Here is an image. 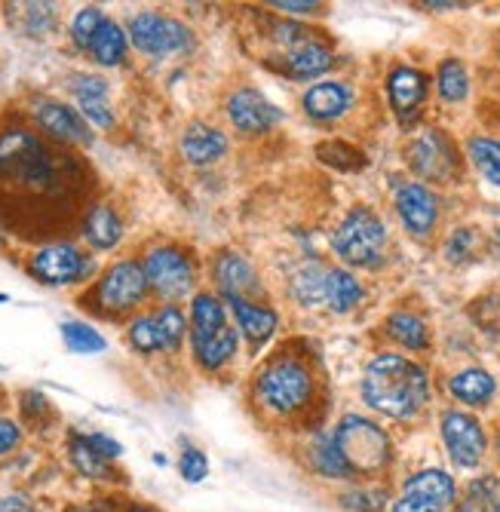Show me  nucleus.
Instances as JSON below:
<instances>
[{"label":"nucleus","mask_w":500,"mask_h":512,"mask_svg":"<svg viewBox=\"0 0 500 512\" xmlns=\"http://www.w3.org/2000/svg\"><path fill=\"white\" fill-rule=\"evenodd\" d=\"M142 267L148 276V286L169 301L188 295L194 286V264L181 249H169V246L154 249V252H148Z\"/></svg>","instance_id":"nucleus-9"},{"label":"nucleus","mask_w":500,"mask_h":512,"mask_svg":"<svg viewBox=\"0 0 500 512\" xmlns=\"http://www.w3.org/2000/svg\"><path fill=\"white\" fill-rule=\"evenodd\" d=\"M227 117H231V123L246 135L267 132L283 120L280 108L270 105V99L261 96L258 89H237L234 96L227 99Z\"/></svg>","instance_id":"nucleus-13"},{"label":"nucleus","mask_w":500,"mask_h":512,"mask_svg":"<svg viewBox=\"0 0 500 512\" xmlns=\"http://www.w3.org/2000/svg\"><path fill=\"white\" fill-rule=\"evenodd\" d=\"M157 319V329H160V338H163V350H178L181 341H185V329H188V322L185 316H181L178 307H163L154 313Z\"/></svg>","instance_id":"nucleus-35"},{"label":"nucleus","mask_w":500,"mask_h":512,"mask_svg":"<svg viewBox=\"0 0 500 512\" xmlns=\"http://www.w3.org/2000/svg\"><path fill=\"white\" fill-rule=\"evenodd\" d=\"M362 399L384 417L408 421L427 405L430 378L418 362L399 353H381L362 375Z\"/></svg>","instance_id":"nucleus-1"},{"label":"nucleus","mask_w":500,"mask_h":512,"mask_svg":"<svg viewBox=\"0 0 500 512\" xmlns=\"http://www.w3.org/2000/svg\"><path fill=\"white\" fill-rule=\"evenodd\" d=\"M491 512H500V500H497V503H494V509H491Z\"/></svg>","instance_id":"nucleus-50"},{"label":"nucleus","mask_w":500,"mask_h":512,"mask_svg":"<svg viewBox=\"0 0 500 512\" xmlns=\"http://www.w3.org/2000/svg\"><path fill=\"white\" fill-rule=\"evenodd\" d=\"M191 341L203 368L215 371L237 353V332L227 322L224 307L215 295H197L191 304Z\"/></svg>","instance_id":"nucleus-5"},{"label":"nucleus","mask_w":500,"mask_h":512,"mask_svg":"<svg viewBox=\"0 0 500 512\" xmlns=\"http://www.w3.org/2000/svg\"><path fill=\"white\" fill-rule=\"evenodd\" d=\"M86 442L93 445L105 460H114V457H120V442L117 439H111V436H102V433H93V436H86Z\"/></svg>","instance_id":"nucleus-43"},{"label":"nucleus","mask_w":500,"mask_h":512,"mask_svg":"<svg viewBox=\"0 0 500 512\" xmlns=\"http://www.w3.org/2000/svg\"><path fill=\"white\" fill-rule=\"evenodd\" d=\"M181 154H185L197 166L215 163V160H221L227 154V138L215 126L194 123V126H188L185 135H181Z\"/></svg>","instance_id":"nucleus-21"},{"label":"nucleus","mask_w":500,"mask_h":512,"mask_svg":"<svg viewBox=\"0 0 500 512\" xmlns=\"http://www.w3.org/2000/svg\"><path fill=\"white\" fill-rule=\"evenodd\" d=\"M390 512H448V509L439 506V503H433V500H427V497H421V494L402 491V494L393 500Z\"/></svg>","instance_id":"nucleus-40"},{"label":"nucleus","mask_w":500,"mask_h":512,"mask_svg":"<svg viewBox=\"0 0 500 512\" xmlns=\"http://www.w3.org/2000/svg\"><path fill=\"white\" fill-rule=\"evenodd\" d=\"M494 448H497V460H500V433H497V445Z\"/></svg>","instance_id":"nucleus-48"},{"label":"nucleus","mask_w":500,"mask_h":512,"mask_svg":"<svg viewBox=\"0 0 500 512\" xmlns=\"http://www.w3.org/2000/svg\"><path fill=\"white\" fill-rule=\"evenodd\" d=\"M102 22H105V16H102L96 7L80 10V13L74 16V22H71V37H74V43L80 46V50H89V43H93V37H96V31L102 28Z\"/></svg>","instance_id":"nucleus-38"},{"label":"nucleus","mask_w":500,"mask_h":512,"mask_svg":"<svg viewBox=\"0 0 500 512\" xmlns=\"http://www.w3.org/2000/svg\"><path fill=\"white\" fill-rule=\"evenodd\" d=\"M467 154H470L473 166L482 172V178H488L491 184L500 188V142L497 138H485V135L470 138Z\"/></svg>","instance_id":"nucleus-30"},{"label":"nucleus","mask_w":500,"mask_h":512,"mask_svg":"<svg viewBox=\"0 0 500 512\" xmlns=\"http://www.w3.org/2000/svg\"><path fill=\"white\" fill-rule=\"evenodd\" d=\"M62 338H65V347L74 353H102L108 347V341L93 329V325H83V322H65Z\"/></svg>","instance_id":"nucleus-34"},{"label":"nucleus","mask_w":500,"mask_h":512,"mask_svg":"<svg viewBox=\"0 0 500 512\" xmlns=\"http://www.w3.org/2000/svg\"><path fill=\"white\" fill-rule=\"evenodd\" d=\"M19 439H22V433H19L16 421H7V417H0V457L10 454L19 445Z\"/></svg>","instance_id":"nucleus-42"},{"label":"nucleus","mask_w":500,"mask_h":512,"mask_svg":"<svg viewBox=\"0 0 500 512\" xmlns=\"http://www.w3.org/2000/svg\"><path fill=\"white\" fill-rule=\"evenodd\" d=\"M71 92L80 105V111L93 120L96 126H111L114 114L108 108V83L96 74H80L71 80Z\"/></svg>","instance_id":"nucleus-20"},{"label":"nucleus","mask_w":500,"mask_h":512,"mask_svg":"<svg viewBox=\"0 0 500 512\" xmlns=\"http://www.w3.org/2000/svg\"><path fill=\"white\" fill-rule=\"evenodd\" d=\"M34 117L40 123V129H47L59 142H74V145H93V132L86 129V123L80 120L77 111H71L68 105L43 99L34 108Z\"/></svg>","instance_id":"nucleus-15"},{"label":"nucleus","mask_w":500,"mask_h":512,"mask_svg":"<svg viewBox=\"0 0 500 512\" xmlns=\"http://www.w3.org/2000/svg\"><path fill=\"white\" fill-rule=\"evenodd\" d=\"M231 301V310L237 316V325H240V332L246 335V341L252 347H261L270 341V335L277 332V313L264 307V304H252L249 298H227Z\"/></svg>","instance_id":"nucleus-19"},{"label":"nucleus","mask_w":500,"mask_h":512,"mask_svg":"<svg viewBox=\"0 0 500 512\" xmlns=\"http://www.w3.org/2000/svg\"><path fill=\"white\" fill-rule=\"evenodd\" d=\"M310 467H313V473H320L326 479H353V470L347 467V460H344L341 448L335 445L332 433L310 442Z\"/></svg>","instance_id":"nucleus-26"},{"label":"nucleus","mask_w":500,"mask_h":512,"mask_svg":"<svg viewBox=\"0 0 500 512\" xmlns=\"http://www.w3.org/2000/svg\"><path fill=\"white\" fill-rule=\"evenodd\" d=\"M494 491H497V482H494V479H479V482H473V485H470V506H473V503H482V506H491V509H494V503L500 500Z\"/></svg>","instance_id":"nucleus-41"},{"label":"nucleus","mask_w":500,"mask_h":512,"mask_svg":"<svg viewBox=\"0 0 500 512\" xmlns=\"http://www.w3.org/2000/svg\"><path fill=\"white\" fill-rule=\"evenodd\" d=\"M387 92H390V105L396 108L399 117H412L424 99H427V77L415 68H393L387 77Z\"/></svg>","instance_id":"nucleus-17"},{"label":"nucleus","mask_w":500,"mask_h":512,"mask_svg":"<svg viewBox=\"0 0 500 512\" xmlns=\"http://www.w3.org/2000/svg\"><path fill=\"white\" fill-rule=\"evenodd\" d=\"M301 105H304L307 117L320 120V123L338 120V117L347 114L350 105H353V89H350L347 83H341V80L316 83V86H310V89L304 92V102H301Z\"/></svg>","instance_id":"nucleus-16"},{"label":"nucleus","mask_w":500,"mask_h":512,"mask_svg":"<svg viewBox=\"0 0 500 512\" xmlns=\"http://www.w3.org/2000/svg\"><path fill=\"white\" fill-rule=\"evenodd\" d=\"M148 276L145 267L135 261H117L114 267H108V273L102 276V283L96 289L99 304L111 313H123L132 310L148 292Z\"/></svg>","instance_id":"nucleus-10"},{"label":"nucleus","mask_w":500,"mask_h":512,"mask_svg":"<svg viewBox=\"0 0 500 512\" xmlns=\"http://www.w3.org/2000/svg\"><path fill=\"white\" fill-rule=\"evenodd\" d=\"M89 270H93V261H89L83 252H77L74 246H47L34 252L31 258V273L34 279H40L43 286H68L83 279Z\"/></svg>","instance_id":"nucleus-11"},{"label":"nucleus","mask_w":500,"mask_h":512,"mask_svg":"<svg viewBox=\"0 0 500 512\" xmlns=\"http://www.w3.org/2000/svg\"><path fill=\"white\" fill-rule=\"evenodd\" d=\"M89 53H93V59L99 65H108V68L111 65H120L123 56H126V34L120 31V25L111 22V19H105L102 28L96 31L93 43H89Z\"/></svg>","instance_id":"nucleus-29"},{"label":"nucleus","mask_w":500,"mask_h":512,"mask_svg":"<svg viewBox=\"0 0 500 512\" xmlns=\"http://www.w3.org/2000/svg\"><path fill=\"white\" fill-rule=\"evenodd\" d=\"M255 399L270 414H298L313 399V375L310 368L292 356H280L264 365L255 378Z\"/></svg>","instance_id":"nucleus-3"},{"label":"nucleus","mask_w":500,"mask_h":512,"mask_svg":"<svg viewBox=\"0 0 500 512\" xmlns=\"http://www.w3.org/2000/svg\"><path fill=\"white\" fill-rule=\"evenodd\" d=\"M332 439L341 448L353 476H378L390 467V460H393L390 436L384 433V427L369 421V417L347 414L344 421L335 427Z\"/></svg>","instance_id":"nucleus-4"},{"label":"nucleus","mask_w":500,"mask_h":512,"mask_svg":"<svg viewBox=\"0 0 500 512\" xmlns=\"http://www.w3.org/2000/svg\"><path fill=\"white\" fill-rule=\"evenodd\" d=\"M215 283L224 292V298H246L258 292V276L252 264L237 252H221L215 261Z\"/></svg>","instance_id":"nucleus-18"},{"label":"nucleus","mask_w":500,"mask_h":512,"mask_svg":"<svg viewBox=\"0 0 500 512\" xmlns=\"http://www.w3.org/2000/svg\"><path fill=\"white\" fill-rule=\"evenodd\" d=\"M436 86L445 102H464L470 92V74L458 59H445L436 71Z\"/></svg>","instance_id":"nucleus-31"},{"label":"nucleus","mask_w":500,"mask_h":512,"mask_svg":"<svg viewBox=\"0 0 500 512\" xmlns=\"http://www.w3.org/2000/svg\"><path fill=\"white\" fill-rule=\"evenodd\" d=\"M178 470H181V476H185V482H203L209 473V460L200 448H185Z\"/></svg>","instance_id":"nucleus-39"},{"label":"nucleus","mask_w":500,"mask_h":512,"mask_svg":"<svg viewBox=\"0 0 500 512\" xmlns=\"http://www.w3.org/2000/svg\"><path fill=\"white\" fill-rule=\"evenodd\" d=\"M126 512H157V509H151V506H132V509H126Z\"/></svg>","instance_id":"nucleus-46"},{"label":"nucleus","mask_w":500,"mask_h":512,"mask_svg":"<svg viewBox=\"0 0 500 512\" xmlns=\"http://www.w3.org/2000/svg\"><path fill=\"white\" fill-rule=\"evenodd\" d=\"M402 491L421 494V497H427V500H433V503H439L445 509H451L454 500H458V485H454V479L445 470H436V467L418 470L415 476H408Z\"/></svg>","instance_id":"nucleus-24"},{"label":"nucleus","mask_w":500,"mask_h":512,"mask_svg":"<svg viewBox=\"0 0 500 512\" xmlns=\"http://www.w3.org/2000/svg\"><path fill=\"white\" fill-rule=\"evenodd\" d=\"M387 246V227L372 209H353L335 230L332 249L350 267H372Z\"/></svg>","instance_id":"nucleus-6"},{"label":"nucleus","mask_w":500,"mask_h":512,"mask_svg":"<svg viewBox=\"0 0 500 512\" xmlns=\"http://www.w3.org/2000/svg\"><path fill=\"white\" fill-rule=\"evenodd\" d=\"M270 7L280 13H313L320 4H313V0H274Z\"/></svg>","instance_id":"nucleus-44"},{"label":"nucleus","mask_w":500,"mask_h":512,"mask_svg":"<svg viewBox=\"0 0 500 512\" xmlns=\"http://www.w3.org/2000/svg\"><path fill=\"white\" fill-rule=\"evenodd\" d=\"M408 160H412L415 172L433 181H448L454 175V166H458V157H454V148L448 145V138L436 129L421 132L412 148H408Z\"/></svg>","instance_id":"nucleus-12"},{"label":"nucleus","mask_w":500,"mask_h":512,"mask_svg":"<svg viewBox=\"0 0 500 512\" xmlns=\"http://www.w3.org/2000/svg\"><path fill=\"white\" fill-rule=\"evenodd\" d=\"M292 292L301 304H320L326 298V270L320 264H307L295 273Z\"/></svg>","instance_id":"nucleus-32"},{"label":"nucleus","mask_w":500,"mask_h":512,"mask_svg":"<svg viewBox=\"0 0 500 512\" xmlns=\"http://www.w3.org/2000/svg\"><path fill=\"white\" fill-rule=\"evenodd\" d=\"M439 433L448 448V457L458 470H476L488 454V436L485 427L473 414L448 408L439 417Z\"/></svg>","instance_id":"nucleus-7"},{"label":"nucleus","mask_w":500,"mask_h":512,"mask_svg":"<svg viewBox=\"0 0 500 512\" xmlns=\"http://www.w3.org/2000/svg\"><path fill=\"white\" fill-rule=\"evenodd\" d=\"M332 62H335L332 50L320 40H304V43L295 46V50L286 53V68L298 80H310V77L326 74L332 68Z\"/></svg>","instance_id":"nucleus-22"},{"label":"nucleus","mask_w":500,"mask_h":512,"mask_svg":"<svg viewBox=\"0 0 500 512\" xmlns=\"http://www.w3.org/2000/svg\"><path fill=\"white\" fill-rule=\"evenodd\" d=\"M83 237L93 249H114L123 237V224L111 206H96L83 221Z\"/></svg>","instance_id":"nucleus-25"},{"label":"nucleus","mask_w":500,"mask_h":512,"mask_svg":"<svg viewBox=\"0 0 500 512\" xmlns=\"http://www.w3.org/2000/svg\"><path fill=\"white\" fill-rule=\"evenodd\" d=\"M71 460H74V467L89 479H105L108 476V460L86 442V436L71 439Z\"/></svg>","instance_id":"nucleus-33"},{"label":"nucleus","mask_w":500,"mask_h":512,"mask_svg":"<svg viewBox=\"0 0 500 512\" xmlns=\"http://www.w3.org/2000/svg\"><path fill=\"white\" fill-rule=\"evenodd\" d=\"M129 344L139 350V353H157V350H163V338H160V329H157V319L154 316L132 319V325H129Z\"/></svg>","instance_id":"nucleus-36"},{"label":"nucleus","mask_w":500,"mask_h":512,"mask_svg":"<svg viewBox=\"0 0 500 512\" xmlns=\"http://www.w3.org/2000/svg\"><path fill=\"white\" fill-rule=\"evenodd\" d=\"M387 335L405 350H427V344H430L424 319L408 310H399L387 319Z\"/></svg>","instance_id":"nucleus-27"},{"label":"nucleus","mask_w":500,"mask_h":512,"mask_svg":"<svg viewBox=\"0 0 500 512\" xmlns=\"http://www.w3.org/2000/svg\"><path fill=\"white\" fill-rule=\"evenodd\" d=\"M341 506L350 512H381L387 506V488H353L341 494Z\"/></svg>","instance_id":"nucleus-37"},{"label":"nucleus","mask_w":500,"mask_h":512,"mask_svg":"<svg viewBox=\"0 0 500 512\" xmlns=\"http://www.w3.org/2000/svg\"><path fill=\"white\" fill-rule=\"evenodd\" d=\"M454 512H476V509H470V506H461V509H454Z\"/></svg>","instance_id":"nucleus-47"},{"label":"nucleus","mask_w":500,"mask_h":512,"mask_svg":"<svg viewBox=\"0 0 500 512\" xmlns=\"http://www.w3.org/2000/svg\"><path fill=\"white\" fill-rule=\"evenodd\" d=\"M0 512H34L22 497H7V500H0Z\"/></svg>","instance_id":"nucleus-45"},{"label":"nucleus","mask_w":500,"mask_h":512,"mask_svg":"<svg viewBox=\"0 0 500 512\" xmlns=\"http://www.w3.org/2000/svg\"><path fill=\"white\" fill-rule=\"evenodd\" d=\"M129 34H132L135 50L145 53V56H154V59L178 53V50H188L191 46V31L185 25L169 19V16H157V13L135 16L129 25Z\"/></svg>","instance_id":"nucleus-8"},{"label":"nucleus","mask_w":500,"mask_h":512,"mask_svg":"<svg viewBox=\"0 0 500 512\" xmlns=\"http://www.w3.org/2000/svg\"><path fill=\"white\" fill-rule=\"evenodd\" d=\"M323 301L335 313H347L362 301V286L347 270H326V298Z\"/></svg>","instance_id":"nucleus-28"},{"label":"nucleus","mask_w":500,"mask_h":512,"mask_svg":"<svg viewBox=\"0 0 500 512\" xmlns=\"http://www.w3.org/2000/svg\"><path fill=\"white\" fill-rule=\"evenodd\" d=\"M396 212L415 237H427L436 227L439 203H436L430 188H424V184H418V181H408L396 191Z\"/></svg>","instance_id":"nucleus-14"},{"label":"nucleus","mask_w":500,"mask_h":512,"mask_svg":"<svg viewBox=\"0 0 500 512\" xmlns=\"http://www.w3.org/2000/svg\"><path fill=\"white\" fill-rule=\"evenodd\" d=\"M448 390L458 402L479 408V405H488L494 399L497 384H494V375H488L485 368H464L448 381Z\"/></svg>","instance_id":"nucleus-23"},{"label":"nucleus","mask_w":500,"mask_h":512,"mask_svg":"<svg viewBox=\"0 0 500 512\" xmlns=\"http://www.w3.org/2000/svg\"><path fill=\"white\" fill-rule=\"evenodd\" d=\"M7 301H10V298H7L4 292H0V304H7Z\"/></svg>","instance_id":"nucleus-49"},{"label":"nucleus","mask_w":500,"mask_h":512,"mask_svg":"<svg viewBox=\"0 0 500 512\" xmlns=\"http://www.w3.org/2000/svg\"><path fill=\"white\" fill-rule=\"evenodd\" d=\"M0 181L25 191H53L56 188V163L40 138L28 129H10L0 135Z\"/></svg>","instance_id":"nucleus-2"}]
</instances>
